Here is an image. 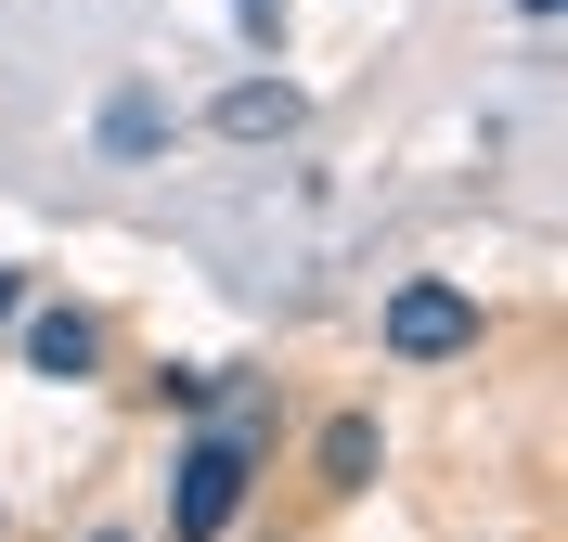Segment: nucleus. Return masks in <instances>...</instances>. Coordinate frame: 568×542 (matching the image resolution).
Segmentation results:
<instances>
[{
    "label": "nucleus",
    "mask_w": 568,
    "mask_h": 542,
    "mask_svg": "<svg viewBox=\"0 0 568 542\" xmlns=\"http://www.w3.org/2000/svg\"><path fill=\"white\" fill-rule=\"evenodd\" d=\"M258 413H233V427H194L169 452V542H220L233 517H246V478H258Z\"/></svg>",
    "instance_id": "obj_1"
},
{
    "label": "nucleus",
    "mask_w": 568,
    "mask_h": 542,
    "mask_svg": "<svg viewBox=\"0 0 568 542\" xmlns=\"http://www.w3.org/2000/svg\"><path fill=\"white\" fill-rule=\"evenodd\" d=\"M375 336H388V361H465V349H478V297L439 285V272H414V285H388Z\"/></svg>",
    "instance_id": "obj_2"
},
{
    "label": "nucleus",
    "mask_w": 568,
    "mask_h": 542,
    "mask_svg": "<svg viewBox=\"0 0 568 542\" xmlns=\"http://www.w3.org/2000/svg\"><path fill=\"white\" fill-rule=\"evenodd\" d=\"M207 130L220 143H297V130H311V91H297V78H233L207 104Z\"/></svg>",
    "instance_id": "obj_3"
},
{
    "label": "nucleus",
    "mask_w": 568,
    "mask_h": 542,
    "mask_svg": "<svg viewBox=\"0 0 568 542\" xmlns=\"http://www.w3.org/2000/svg\"><path fill=\"white\" fill-rule=\"evenodd\" d=\"M104 361V324L91 310H27V375H52V388H78Z\"/></svg>",
    "instance_id": "obj_4"
},
{
    "label": "nucleus",
    "mask_w": 568,
    "mask_h": 542,
    "mask_svg": "<svg viewBox=\"0 0 568 542\" xmlns=\"http://www.w3.org/2000/svg\"><path fill=\"white\" fill-rule=\"evenodd\" d=\"M375 466H388V439H375V413H336V427H323V491H362Z\"/></svg>",
    "instance_id": "obj_5"
},
{
    "label": "nucleus",
    "mask_w": 568,
    "mask_h": 542,
    "mask_svg": "<svg viewBox=\"0 0 568 542\" xmlns=\"http://www.w3.org/2000/svg\"><path fill=\"white\" fill-rule=\"evenodd\" d=\"M169 143V104H155V91H116L104 104V155H155Z\"/></svg>",
    "instance_id": "obj_6"
},
{
    "label": "nucleus",
    "mask_w": 568,
    "mask_h": 542,
    "mask_svg": "<svg viewBox=\"0 0 568 542\" xmlns=\"http://www.w3.org/2000/svg\"><path fill=\"white\" fill-rule=\"evenodd\" d=\"M155 400H181V413H207V400H220V361H169V375H155Z\"/></svg>",
    "instance_id": "obj_7"
},
{
    "label": "nucleus",
    "mask_w": 568,
    "mask_h": 542,
    "mask_svg": "<svg viewBox=\"0 0 568 542\" xmlns=\"http://www.w3.org/2000/svg\"><path fill=\"white\" fill-rule=\"evenodd\" d=\"M233 13H246V27H258V39H284V0H233Z\"/></svg>",
    "instance_id": "obj_8"
},
{
    "label": "nucleus",
    "mask_w": 568,
    "mask_h": 542,
    "mask_svg": "<svg viewBox=\"0 0 568 542\" xmlns=\"http://www.w3.org/2000/svg\"><path fill=\"white\" fill-rule=\"evenodd\" d=\"M0 310H27V272H0Z\"/></svg>",
    "instance_id": "obj_9"
},
{
    "label": "nucleus",
    "mask_w": 568,
    "mask_h": 542,
    "mask_svg": "<svg viewBox=\"0 0 568 542\" xmlns=\"http://www.w3.org/2000/svg\"><path fill=\"white\" fill-rule=\"evenodd\" d=\"M91 542H142V530H91Z\"/></svg>",
    "instance_id": "obj_10"
}]
</instances>
